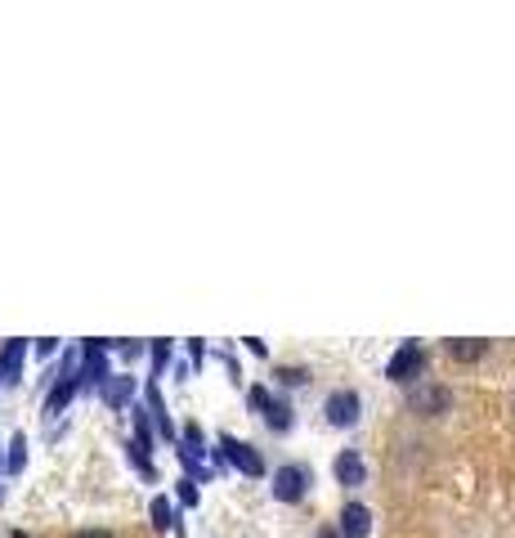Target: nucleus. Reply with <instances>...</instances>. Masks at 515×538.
Returning a JSON list of instances; mask_svg holds the SVG:
<instances>
[{
  "label": "nucleus",
  "instance_id": "9d476101",
  "mask_svg": "<svg viewBox=\"0 0 515 538\" xmlns=\"http://www.w3.org/2000/svg\"><path fill=\"white\" fill-rule=\"evenodd\" d=\"M260 418H265V427H269V431H278V435H282V431H291V404H287V399H269V409H265Z\"/></svg>",
  "mask_w": 515,
  "mask_h": 538
},
{
  "label": "nucleus",
  "instance_id": "f257e3e1",
  "mask_svg": "<svg viewBox=\"0 0 515 538\" xmlns=\"http://www.w3.org/2000/svg\"><path fill=\"white\" fill-rule=\"evenodd\" d=\"M310 485H314L310 466H301V462H282V466L273 471V485H269V489H273L278 503H305Z\"/></svg>",
  "mask_w": 515,
  "mask_h": 538
},
{
  "label": "nucleus",
  "instance_id": "39448f33",
  "mask_svg": "<svg viewBox=\"0 0 515 538\" xmlns=\"http://www.w3.org/2000/svg\"><path fill=\"white\" fill-rule=\"evenodd\" d=\"M421 364H426L421 346H417V342H404V346L390 355V364H386V377H390V381H412V377L421 373Z\"/></svg>",
  "mask_w": 515,
  "mask_h": 538
},
{
  "label": "nucleus",
  "instance_id": "f8f14e48",
  "mask_svg": "<svg viewBox=\"0 0 515 538\" xmlns=\"http://www.w3.org/2000/svg\"><path fill=\"white\" fill-rule=\"evenodd\" d=\"M273 377L282 386H305L310 381V368H296V364H287V368H273Z\"/></svg>",
  "mask_w": 515,
  "mask_h": 538
},
{
  "label": "nucleus",
  "instance_id": "1a4fd4ad",
  "mask_svg": "<svg viewBox=\"0 0 515 538\" xmlns=\"http://www.w3.org/2000/svg\"><path fill=\"white\" fill-rule=\"evenodd\" d=\"M23 355H27V346H23V342H10L5 350H0V377L19 381V373H23Z\"/></svg>",
  "mask_w": 515,
  "mask_h": 538
},
{
  "label": "nucleus",
  "instance_id": "2eb2a0df",
  "mask_svg": "<svg viewBox=\"0 0 515 538\" xmlns=\"http://www.w3.org/2000/svg\"><path fill=\"white\" fill-rule=\"evenodd\" d=\"M269 399H273V395H269L265 386H251V390H247V404H251L256 413H265V409H269Z\"/></svg>",
  "mask_w": 515,
  "mask_h": 538
},
{
  "label": "nucleus",
  "instance_id": "a211bd4d",
  "mask_svg": "<svg viewBox=\"0 0 515 538\" xmlns=\"http://www.w3.org/2000/svg\"><path fill=\"white\" fill-rule=\"evenodd\" d=\"M72 538H112V529H77Z\"/></svg>",
  "mask_w": 515,
  "mask_h": 538
},
{
  "label": "nucleus",
  "instance_id": "7ed1b4c3",
  "mask_svg": "<svg viewBox=\"0 0 515 538\" xmlns=\"http://www.w3.org/2000/svg\"><path fill=\"white\" fill-rule=\"evenodd\" d=\"M408 404H412L421 418H444V413H453V390L439 386V381H421V386L408 395Z\"/></svg>",
  "mask_w": 515,
  "mask_h": 538
},
{
  "label": "nucleus",
  "instance_id": "20e7f679",
  "mask_svg": "<svg viewBox=\"0 0 515 538\" xmlns=\"http://www.w3.org/2000/svg\"><path fill=\"white\" fill-rule=\"evenodd\" d=\"M219 449H225V457H229V466H234V471H242V476H251V480H260V476H265V457H260L247 440L219 435Z\"/></svg>",
  "mask_w": 515,
  "mask_h": 538
},
{
  "label": "nucleus",
  "instance_id": "9b49d317",
  "mask_svg": "<svg viewBox=\"0 0 515 538\" xmlns=\"http://www.w3.org/2000/svg\"><path fill=\"white\" fill-rule=\"evenodd\" d=\"M130 395H135V377H108V381H104V399L112 404V409L130 404Z\"/></svg>",
  "mask_w": 515,
  "mask_h": 538
},
{
  "label": "nucleus",
  "instance_id": "0eeeda50",
  "mask_svg": "<svg viewBox=\"0 0 515 538\" xmlns=\"http://www.w3.org/2000/svg\"><path fill=\"white\" fill-rule=\"evenodd\" d=\"M332 471H336V480H341L345 489H363V485H367V466H363V457H358L354 449H345V453L336 457Z\"/></svg>",
  "mask_w": 515,
  "mask_h": 538
},
{
  "label": "nucleus",
  "instance_id": "423d86ee",
  "mask_svg": "<svg viewBox=\"0 0 515 538\" xmlns=\"http://www.w3.org/2000/svg\"><path fill=\"white\" fill-rule=\"evenodd\" d=\"M336 534L341 538H367V534H373V511H367L363 503H345L341 520H336Z\"/></svg>",
  "mask_w": 515,
  "mask_h": 538
},
{
  "label": "nucleus",
  "instance_id": "6ab92c4d",
  "mask_svg": "<svg viewBox=\"0 0 515 538\" xmlns=\"http://www.w3.org/2000/svg\"><path fill=\"white\" fill-rule=\"evenodd\" d=\"M319 538H341V534L336 529H319Z\"/></svg>",
  "mask_w": 515,
  "mask_h": 538
},
{
  "label": "nucleus",
  "instance_id": "dca6fc26",
  "mask_svg": "<svg viewBox=\"0 0 515 538\" xmlns=\"http://www.w3.org/2000/svg\"><path fill=\"white\" fill-rule=\"evenodd\" d=\"M171 359V342H153V368H166Z\"/></svg>",
  "mask_w": 515,
  "mask_h": 538
},
{
  "label": "nucleus",
  "instance_id": "f03ea898",
  "mask_svg": "<svg viewBox=\"0 0 515 538\" xmlns=\"http://www.w3.org/2000/svg\"><path fill=\"white\" fill-rule=\"evenodd\" d=\"M323 418H327V427H336V431L354 427V422L363 418V399H358V390H350V386H336V390L323 399Z\"/></svg>",
  "mask_w": 515,
  "mask_h": 538
},
{
  "label": "nucleus",
  "instance_id": "6e6552de",
  "mask_svg": "<svg viewBox=\"0 0 515 538\" xmlns=\"http://www.w3.org/2000/svg\"><path fill=\"white\" fill-rule=\"evenodd\" d=\"M444 355L453 364H480L488 355V342H480V336H457V342H444Z\"/></svg>",
  "mask_w": 515,
  "mask_h": 538
},
{
  "label": "nucleus",
  "instance_id": "f3484780",
  "mask_svg": "<svg viewBox=\"0 0 515 538\" xmlns=\"http://www.w3.org/2000/svg\"><path fill=\"white\" fill-rule=\"evenodd\" d=\"M180 503L184 507H197V485L193 480H180Z\"/></svg>",
  "mask_w": 515,
  "mask_h": 538
},
{
  "label": "nucleus",
  "instance_id": "4468645a",
  "mask_svg": "<svg viewBox=\"0 0 515 538\" xmlns=\"http://www.w3.org/2000/svg\"><path fill=\"white\" fill-rule=\"evenodd\" d=\"M23 462H27V440L14 435V440H10V462H5V466H10V471H23Z\"/></svg>",
  "mask_w": 515,
  "mask_h": 538
},
{
  "label": "nucleus",
  "instance_id": "ddd939ff",
  "mask_svg": "<svg viewBox=\"0 0 515 538\" xmlns=\"http://www.w3.org/2000/svg\"><path fill=\"white\" fill-rule=\"evenodd\" d=\"M149 511H153V525H158V529H171V525H175V507H171L166 498H153Z\"/></svg>",
  "mask_w": 515,
  "mask_h": 538
}]
</instances>
